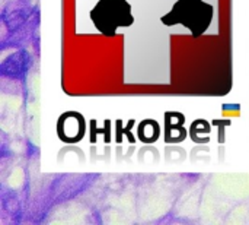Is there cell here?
I'll return each mask as SVG.
<instances>
[{
    "label": "cell",
    "instance_id": "cell-2",
    "mask_svg": "<svg viewBox=\"0 0 249 225\" xmlns=\"http://www.w3.org/2000/svg\"><path fill=\"white\" fill-rule=\"evenodd\" d=\"M92 20L101 32L112 35L133 22L130 4L125 0H101L92 10Z\"/></svg>",
    "mask_w": 249,
    "mask_h": 225
},
{
    "label": "cell",
    "instance_id": "cell-1",
    "mask_svg": "<svg viewBox=\"0 0 249 225\" xmlns=\"http://www.w3.org/2000/svg\"><path fill=\"white\" fill-rule=\"evenodd\" d=\"M213 7L203 0H179L172 10L162 18L168 26L181 23L188 28L193 35H200L212 22Z\"/></svg>",
    "mask_w": 249,
    "mask_h": 225
}]
</instances>
